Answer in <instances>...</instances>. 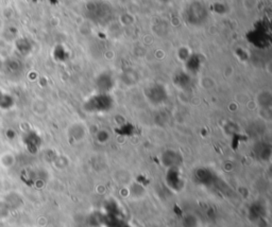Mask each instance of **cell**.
I'll return each instance as SVG.
<instances>
[{
    "instance_id": "6da1fadb",
    "label": "cell",
    "mask_w": 272,
    "mask_h": 227,
    "mask_svg": "<svg viewBox=\"0 0 272 227\" xmlns=\"http://www.w3.org/2000/svg\"><path fill=\"white\" fill-rule=\"evenodd\" d=\"M114 106V100L110 94L97 93L85 100L83 109L90 114H103L110 112Z\"/></svg>"
},
{
    "instance_id": "7a4b0ae2",
    "label": "cell",
    "mask_w": 272,
    "mask_h": 227,
    "mask_svg": "<svg viewBox=\"0 0 272 227\" xmlns=\"http://www.w3.org/2000/svg\"><path fill=\"white\" fill-rule=\"evenodd\" d=\"M84 14L94 22L97 24H104L112 18V8L103 1H90L86 4L84 10Z\"/></svg>"
},
{
    "instance_id": "3957f363",
    "label": "cell",
    "mask_w": 272,
    "mask_h": 227,
    "mask_svg": "<svg viewBox=\"0 0 272 227\" xmlns=\"http://www.w3.org/2000/svg\"><path fill=\"white\" fill-rule=\"evenodd\" d=\"M185 21L192 27H201L208 19V10L200 1L191 2L185 11Z\"/></svg>"
},
{
    "instance_id": "277c9868",
    "label": "cell",
    "mask_w": 272,
    "mask_h": 227,
    "mask_svg": "<svg viewBox=\"0 0 272 227\" xmlns=\"http://www.w3.org/2000/svg\"><path fill=\"white\" fill-rule=\"evenodd\" d=\"M144 95L149 103L154 106H161L165 104L169 99L168 89L165 85L161 83L150 84L149 86L145 88Z\"/></svg>"
},
{
    "instance_id": "5b68a950",
    "label": "cell",
    "mask_w": 272,
    "mask_h": 227,
    "mask_svg": "<svg viewBox=\"0 0 272 227\" xmlns=\"http://www.w3.org/2000/svg\"><path fill=\"white\" fill-rule=\"evenodd\" d=\"M95 84L98 93L110 94L115 86V78L111 71H103L96 78Z\"/></svg>"
},
{
    "instance_id": "8992f818",
    "label": "cell",
    "mask_w": 272,
    "mask_h": 227,
    "mask_svg": "<svg viewBox=\"0 0 272 227\" xmlns=\"http://www.w3.org/2000/svg\"><path fill=\"white\" fill-rule=\"evenodd\" d=\"M194 179L197 184L208 187L215 183L217 177L208 168H198L194 172Z\"/></svg>"
},
{
    "instance_id": "52a82bcc",
    "label": "cell",
    "mask_w": 272,
    "mask_h": 227,
    "mask_svg": "<svg viewBox=\"0 0 272 227\" xmlns=\"http://www.w3.org/2000/svg\"><path fill=\"white\" fill-rule=\"evenodd\" d=\"M166 183L169 186V188H171L174 191H180L183 188L184 180L179 168L168 169L166 174Z\"/></svg>"
},
{
    "instance_id": "ba28073f",
    "label": "cell",
    "mask_w": 272,
    "mask_h": 227,
    "mask_svg": "<svg viewBox=\"0 0 272 227\" xmlns=\"http://www.w3.org/2000/svg\"><path fill=\"white\" fill-rule=\"evenodd\" d=\"M161 162L167 169L179 168L180 164L182 163V156L177 151L167 150L162 154Z\"/></svg>"
},
{
    "instance_id": "9c48e42d",
    "label": "cell",
    "mask_w": 272,
    "mask_h": 227,
    "mask_svg": "<svg viewBox=\"0 0 272 227\" xmlns=\"http://www.w3.org/2000/svg\"><path fill=\"white\" fill-rule=\"evenodd\" d=\"M173 84L182 90H189L191 89L194 82H192L190 73H188L186 70H181L173 76Z\"/></svg>"
},
{
    "instance_id": "30bf717a",
    "label": "cell",
    "mask_w": 272,
    "mask_h": 227,
    "mask_svg": "<svg viewBox=\"0 0 272 227\" xmlns=\"http://www.w3.org/2000/svg\"><path fill=\"white\" fill-rule=\"evenodd\" d=\"M202 58L198 53L189 54L186 59V71L188 73H198L202 66Z\"/></svg>"
},
{
    "instance_id": "8fae6325",
    "label": "cell",
    "mask_w": 272,
    "mask_h": 227,
    "mask_svg": "<svg viewBox=\"0 0 272 227\" xmlns=\"http://www.w3.org/2000/svg\"><path fill=\"white\" fill-rule=\"evenodd\" d=\"M254 155L256 156L259 161H269L271 156V146L267 143H258L254 146Z\"/></svg>"
},
{
    "instance_id": "7c38bea8",
    "label": "cell",
    "mask_w": 272,
    "mask_h": 227,
    "mask_svg": "<svg viewBox=\"0 0 272 227\" xmlns=\"http://www.w3.org/2000/svg\"><path fill=\"white\" fill-rule=\"evenodd\" d=\"M198 224H199V222H198V220L194 214H186L182 219L183 227H198Z\"/></svg>"
}]
</instances>
